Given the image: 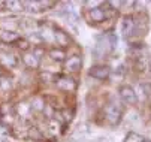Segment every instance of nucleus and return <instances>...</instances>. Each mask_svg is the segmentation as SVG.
I'll return each instance as SVG.
<instances>
[{
	"instance_id": "obj_8",
	"label": "nucleus",
	"mask_w": 151,
	"mask_h": 142,
	"mask_svg": "<svg viewBox=\"0 0 151 142\" xmlns=\"http://www.w3.org/2000/svg\"><path fill=\"white\" fill-rule=\"evenodd\" d=\"M18 27V23L15 19H9V18H5L0 21V29L5 30V32H14L15 29Z\"/></svg>"
},
{
	"instance_id": "obj_3",
	"label": "nucleus",
	"mask_w": 151,
	"mask_h": 142,
	"mask_svg": "<svg viewBox=\"0 0 151 142\" xmlns=\"http://www.w3.org/2000/svg\"><path fill=\"white\" fill-rule=\"evenodd\" d=\"M120 117H121V111L115 105H109L106 108V120L109 121L111 124H117L120 121Z\"/></svg>"
},
{
	"instance_id": "obj_1",
	"label": "nucleus",
	"mask_w": 151,
	"mask_h": 142,
	"mask_svg": "<svg viewBox=\"0 0 151 142\" xmlns=\"http://www.w3.org/2000/svg\"><path fill=\"white\" fill-rule=\"evenodd\" d=\"M120 96H121V99L124 100V102L129 103V105H135L138 102V97H136L135 91L130 87H121L120 88Z\"/></svg>"
},
{
	"instance_id": "obj_18",
	"label": "nucleus",
	"mask_w": 151,
	"mask_h": 142,
	"mask_svg": "<svg viewBox=\"0 0 151 142\" xmlns=\"http://www.w3.org/2000/svg\"><path fill=\"white\" fill-rule=\"evenodd\" d=\"M106 37H108V40H109V44H111L112 48L117 47V44H118V37H117L115 34H109V36H106Z\"/></svg>"
},
{
	"instance_id": "obj_9",
	"label": "nucleus",
	"mask_w": 151,
	"mask_h": 142,
	"mask_svg": "<svg viewBox=\"0 0 151 142\" xmlns=\"http://www.w3.org/2000/svg\"><path fill=\"white\" fill-rule=\"evenodd\" d=\"M0 62H2L5 66H8V67H15L17 66V57L14 55V54H2L0 55Z\"/></svg>"
},
{
	"instance_id": "obj_5",
	"label": "nucleus",
	"mask_w": 151,
	"mask_h": 142,
	"mask_svg": "<svg viewBox=\"0 0 151 142\" xmlns=\"http://www.w3.org/2000/svg\"><path fill=\"white\" fill-rule=\"evenodd\" d=\"M121 30H123V34H124L126 37L135 34V32H136V24H135V21H133V18H126L124 21H123Z\"/></svg>"
},
{
	"instance_id": "obj_17",
	"label": "nucleus",
	"mask_w": 151,
	"mask_h": 142,
	"mask_svg": "<svg viewBox=\"0 0 151 142\" xmlns=\"http://www.w3.org/2000/svg\"><path fill=\"white\" fill-rule=\"evenodd\" d=\"M11 87H12L11 79H8V78H3L2 81H0V88H2L3 91H8V90H11Z\"/></svg>"
},
{
	"instance_id": "obj_22",
	"label": "nucleus",
	"mask_w": 151,
	"mask_h": 142,
	"mask_svg": "<svg viewBox=\"0 0 151 142\" xmlns=\"http://www.w3.org/2000/svg\"><path fill=\"white\" fill-rule=\"evenodd\" d=\"M141 88L145 91V94H147V96H151V85H150V84H142V85H141Z\"/></svg>"
},
{
	"instance_id": "obj_13",
	"label": "nucleus",
	"mask_w": 151,
	"mask_h": 142,
	"mask_svg": "<svg viewBox=\"0 0 151 142\" xmlns=\"http://www.w3.org/2000/svg\"><path fill=\"white\" fill-rule=\"evenodd\" d=\"M90 16H91V19L93 21H103L105 19V12L100 9V8H94V9H91L90 11Z\"/></svg>"
},
{
	"instance_id": "obj_11",
	"label": "nucleus",
	"mask_w": 151,
	"mask_h": 142,
	"mask_svg": "<svg viewBox=\"0 0 151 142\" xmlns=\"http://www.w3.org/2000/svg\"><path fill=\"white\" fill-rule=\"evenodd\" d=\"M0 39L3 40V42H15L18 40V34L15 32H5V30H0Z\"/></svg>"
},
{
	"instance_id": "obj_19",
	"label": "nucleus",
	"mask_w": 151,
	"mask_h": 142,
	"mask_svg": "<svg viewBox=\"0 0 151 142\" xmlns=\"http://www.w3.org/2000/svg\"><path fill=\"white\" fill-rule=\"evenodd\" d=\"M40 78L44 79V82H50V81L54 78V75L50 73V72H45V73H42V75H40Z\"/></svg>"
},
{
	"instance_id": "obj_2",
	"label": "nucleus",
	"mask_w": 151,
	"mask_h": 142,
	"mask_svg": "<svg viewBox=\"0 0 151 142\" xmlns=\"http://www.w3.org/2000/svg\"><path fill=\"white\" fill-rule=\"evenodd\" d=\"M55 84H57V88L61 90V91H73L76 88V84H75V81L70 79V78H60L55 81Z\"/></svg>"
},
{
	"instance_id": "obj_7",
	"label": "nucleus",
	"mask_w": 151,
	"mask_h": 142,
	"mask_svg": "<svg viewBox=\"0 0 151 142\" xmlns=\"http://www.w3.org/2000/svg\"><path fill=\"white\" fill-rule=\"evenodd\" d=\"M54 40L57 42V45H61V47H68L69 45V36L64 32H61V30L54 32Z\"/></svg>"
},
{
	"instance_id": "obj_21",
	"label": "nucleus",
	"mask_w": 151,
	"mask_h": 142,
	"mask_svg": "<svg viewBox=\"0 0 151 142\" xmlns=\"http://www.w3.org/2000/svg\"><path fill=\"white\" fill-rule=\"evenodd\" d=\"M29 42H26V40H19L18 42V48L19 49H23V51H26V49H29Z\"/></svg>"
},
{
	"instance_id": "obj_6",
	"label": "nucleus",
	"mask_w": 151,
	"mask_h": 142,
	"mask_svg": "<svg viewBox=\"0 0 151 142\" xmlns=\"http://www.w3.org/2000/svg\"><path fill=\"white\" fill-rule=\"evenodd\" d=\"M81 66H82V58L79 55H73L66 62V70L69 72H78Z\"/></svg>"
},
{
	"instance_id": "obj_23",
	"label": "nucleus",
	"mask_w": 151,
	"mask_h": 142,
	"mask_svg": "<svg viewBox=\"0 0 151 142\" xmlns=\"http://www.w3.org/2000/svg\"><path fill=\"white\" fill-rule=\"evenodd\" d=\"M87 5H88V6H93V9H94V6L100 5V2H87Z\"/></svg>"
},
{
	"instance_id": "obj_15",
	"label": "nucleus",
	"mask_w": 151,
	"mask_h": 142,
	"mask_svg": "<svg viewBox=\"0 0 151 142\" xmlns=\"http://www.w3.org/2000/svg\"><path fill=\"white\" fill-rule=\"evenodd\" d=\"M17 111H18V114L21 115V117H27L29 114H30V111H32V108H30V105L29 103H18V106H17Z\"/></svg>"
},
{
	"instance_id": "obj_4",
	"label": "nucleus",
	"mask_w": 151,
	"mask_h": 142,
	"mask_svg": "<svg viewBox=\"0 0 151 142\" xmlns=\"http://www.w3.org/2000/svg\"><path fill=\"white\" fill-rule=\"evenodd\" d=\"M88 73H90L93 78H96V79H106L108 76H109V67L97 65V66H93Z\"/></svg>"
},
{
	"instance_id": "obj_24",
	"label": "nucleus",
	"mask_w": 151,
	"mask_h": 142,
	"mask_svg": "<svg viewBox=\"0 0 151 142\" xmlns=\"http://www.w3.org/2000/svg\"><path fill=\"white\" fill-rule=\"evenodd\" d=\"M147 142H150V141H147Z\"/></svg>"
},
{
	"instance_id": "obj_14",
	"label": "nucleus",
	"mask_w": 151,
	"mask_h": 142,
	"mask_svg": "<svg viewBox=\"0 0 151 142\" xmlns=\"http://www.w3.org/2000/svg\"><path fill=\"white\" fill-rule=\"evenodd\" d=\"M50 57L52 60H55V62H61V60H64V57H66V52H64L63 49H51Z\"/></svg>"
},
{
	"instance_id": "obj_16",
	"label": "nucleus",
	"mask_w": 151,
	"mask_h": 142,
	"mask_svg": "<svg viewBox=\"0 0 151 142\" xmlns=\"http://www.w3.org/2000/svg\"><path fill=\"white\" fill-rule=\"evenodd\" d=\"M124 142H147V139H144L141 135L138 133H129L126 136V141Z\"/></svg>"
},
{
	"instance_id": "obj_20",
	"label": "nucleus",
	"mask_w": 151,
	"mask_h": 142,
	"mask_svg": "<svg viewBox=\"0 0 151 142\" xmlns=\"http://www.w3.org/2000/svg\"><path fill=\"white\" fill-rule=\"evenodd\" d=\"M29 135H30V138H33V139H36V141L42 138V135L37 132V129H33V130H30V132H29Z\"/></svg>"
},
{
	"instance_id": "obj_10",
	"label": "nucleus",
	"mask_w": 151,
	"mask_h": 142,
	"mask_svg": "<svg viewBox=\"0 0 151 142\" xmlns=\"http://www.w3.org/2000/svg\"><path fill=\"white\" fill-rule=\"evenodd\" d=\"M45 100L42 99V97H39V96H36V97H33V100H32V105H30V108L33 109V111H37V112H40V111H44L45 109Z\"/></svg>"
},
{
	"instance_id": "obj_12",
	"label": "nucleus",
	"mask_w": 151,
	"mask_h": 142,
	"mask_svg": "<svg viewBox=\"0 0 151 142\" xmlns=\"http://www.w3.org/2000/svg\"><path fill=\"white\" fill-rule=\"evenodd\" d=\"M23 60H24V63H26L29 67L36 69V67L39 66V58H37V57H35L33 54H26V55L23 57Z\"/></svg>"
}]
</instances>
